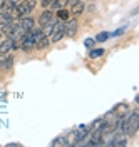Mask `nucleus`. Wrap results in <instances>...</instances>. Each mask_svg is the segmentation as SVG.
Here are the masks:
<instances>
[{"label": "nucleus", "mask_w": 139, "mask_h": 147, "mask_svg": "<svg viewBox=\"0 0 139 147\" xmlns=\"http://www.w3.org/2000/svg\"><path fill=\"white\" fill-rule=\"evenodd\" d=\"M122 130L126 134V137H132L139 130V117L136 115V112L127 114L126 117H122Z\"/></svg>", "instance_id": "1"}, {"label": "nucleus", "mask_w": 139, "mask_h": 147, "mask_svg": "<svg viewBox=\"0 0 139 147\" xmlns=\"http://www.w3.org/2000/svg\"><path fill=\"white\" fill-rule=\"evenodd\" d=\"M87 134H89V127L87 125H81L79 129L72 130L69 136H65L67 146H79V144H82L85 140V137H87Z\"/></svg>", "instance_id": "2"}, {"label": "nucleus", "mask_w": 139, "mask_h": 147, "mask_svg": "<svg viewBox=\"0 0 139 147\" xmlns=\"http://www.w3.org/2000/svg\"><path fill=\"white\" fill-rule=\"evenodd\" d=\"M32 12V9L28 7V3H27V0H24V2H19L17 3V7L14 9V17H17V18H24V17H27L28 13Z\"/></svg>", "instance_id": "3"}, {"label": "nucleus", "mask_w": 139, "mask_h": 147, "mask_svg": "<svg viewBox=\"0 0 139 147\" xmlns=\"http://www.w3.org/2000/svg\"><path fill=\"white\" fill-rule=\"evenodd\" d=\"M77 28H79V22H77L75 18H69V20H65V24H64L65 37H74L75 34H77Z\"/></svg>", "instance_id": "4"}, {"label": "nucleus", "mask_w": 139, "mask_h": 147, "mask_svg": "<svg viewBox=\"0 0 139 147\" xmlns=\"http://www.w3.org/2000/svg\"><path fill=\"white\" fill-rule=\"evenodd\" d=\"M50 22H54V13H52V10L45 9L44 12H42V15L39 17V25H40V27H44V25L50 24Z\"/></svg>", "instance_id": "5"}, {"label": "nucleus", "mask_w": 139, "mask_h": 147, "mask_svg": "<svg viewBox=\"0 0 139 147\" xmlns=\"http://www.w3.org/2000/svg\"><path fill=\"white\" fill-rule=\"evenodd\" d=\"M34 25H35V22H34L30 17L20 18V22H19V27H20V30H22V32H28V30H32V28H34Z\"/></svg>", "instance_id": "6"}, {"label": "nucleus", "mask_w": 139, "mask_h": 147, "mask_svg": "<svg viewBox=\"0 0 139 147\" xmlns=\"http://www.w3.org/2000/svg\"><path fill=\"white\" fill-rule=\"evenodd\" d=\"M14 42L15 40H12V38H5L2 44H0V54H10L12 50H14Z\"/></svg>", "instance_id": "7"}, {"label": "nucleus", "mask_w": 139, "mask_h": 147, "mask_svg": "<svg viewBox=\"0 0 139 147\" xmlns=\"http://www.w3.org/2000/svg\"><path fill=\"white\" fill-rule=\"evenodd\" d=\"M84 12V2L82 0H77L75 3H72V9H71V15L74 17H79L81 13Z\"/></svg>", "instance_id": "8"}, {"label": "nucleus", "mask_w": 139, "mask_h": 147, "mask_svg": "<svg viewBox=\"0 0 139 147\" xmlns=\"http://www.w3.org/2000/svg\"><path fill=\"white\" fill-rule=\"evenodd\" d=\"M10 22H14V15H12L10 12L0 10V27H2V25H7Z\"/></svg>", "instance_id": "9"}, {"label": "nucleus", "mask_w": 139, "mask_h": 147, "mask_svg": "<svg viewBox=\"0 0 139 147\" xmlns=\"http://www.w3.org/2000/svg\"><path fill=\"white\" fill-rule=\"evenodd\" d=\"M17 3H19V0H3V5H2V10H5V12H14V9L17 7Z\"/></svg>", "instance_id": "10"}, {"label": "nucleus", "mask_w": 139, "mask_h": 147, "mask_svg": "<svg viewBox=\"0 0 139 147\" xmlns=\"http://www.w3.org/2000/svg\"><path fill=\"white\" fill-rule=\"evenodd\" d=\"M57 17H59V20H69L71 18V12L65 9H57Z\"/></svg>", "instance_id": "11"}, {"label": "nucleus", "mask_w": 139, "mask_h": 147, "mask_svg": "<svg viewBox=\"0 0 139 147\" xmlns=\"http://www.w3.org/2000/svg\"><path fill=\"white\" fill-rule=\"evenodd\" d=\"M101 55H104V50H102V49H92V50L89 52V57H91V59H99Z\"/></svg>", "instance_id": "12"}, {"label": "nucleus", "mask_w": 139, "mask_h": 147, "mask_svg": "<svg viewBox=\"0 0 139 147\" xmlns=\"http://www.w3.org/2000/svg\"><path fill=\"white\" fill-rule=\"evenodd\" d=\"M52 146H67V139L65 136H60V137H57L52 140Z\"/></svg>", "instance_id": "13"}, {"label": "nucleus", "mask_w": 139, "mask_h": 147, "mask_svg": "<svg viewBox=\"0 0 139 147\" xmlns=\"http://www.w3.org/2000/svg\"><path fill=\"white\" fill-rule=\"evenodd\" d=\"M67 3H69V0H56L52 7H54V9H65Z\"/></svg>", "instance_id": "14"}, {"label": "nucleus", "mask_w": 139, "mask_h": 147, "mask_svg": "<svg viewBox=\"0 0 139 147\" xmlns=\"http://www.w3.org/2000/svg\"><path fill=\"white\" fill-rule=\"evenodd\" d=\"M109 38V34L107 32H101V34H97V37H96V42H106Z\"/></svg>", "instance_id": "15"}, {"label": "nucleus", "mask_w": 139, "mask_h": 147, "mask_svg": "<svg viewBox=\"0 0 139 147\" xmlns=\"http://www.w3.org/2000/svg\"><path fill=\"white\" fill-rule=\"evenodd\" d=\"M54 2H56V0H42V2H40V5H42L44 9H49V7H52V5H54Z\"/></svg>", "instance_id": "16"}, {"label": "nucleus", "mask_w": 139, "mask_h": 147, "mask_svg": "<svg viewBox=\"0 0 139 147\" xmlns=\"http://www.w3.org/2000/svg\"><path fill=\"white\" fill-rule=\"evenodd\" d=\"M12 62H14V57H12V55H7V60L3 62V65H2V67H3V69H9L10 65H12Z\"/></svg>", "instance_id": "17"}, {"label": "nucleus", "mask_w": 139, "mask_h": 147, "mask_svg": "<svg viewBox=\"0 0 139 147\" xmlns=\"http://www.w3.org/2000/svg\"><path fill=\"white\" fill-rule=\"evenodd\" d=\"M94 44H96V38H85V42H84V45L89 47V49H91V47H92Z\"/></svg>", "instance_id": "18"}, {"label": "nucleus", "mask_w": 139, "mask_h": 147, "mask_svg": "<svg viewBox=\"0 0 139 147\" xmlns=\"http://www.w3.org/2000/svg\"><path fill=\"white\" fill-rule=\"evenodd\" d=\"M121 34H124V27H122V28H119V30H116V32H114V35H121Z\"/></svg>", "instance_id": "19"}, {"label": "nucleus", "mask_w": 139, "mask_h": 147, "mask_svg": "<svg viewBox=\"0 0 139 147\" xmlns=\"http://www.w3.org/2000/svg\"><path fill=\"white\" fill-rule=\"evenodd\" d=\"M2 35H3V34H2V32H0V40H2Z\"/></svg>", "instance_id": "20"}]
</instances>
